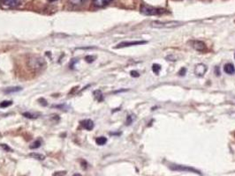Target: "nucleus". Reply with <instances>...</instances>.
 I'll return each mask as SVG.
<instances>
[{
	"label": "nucleus",
	"mask_w": 235,
	"mask_h": 176,
	"mask_svg": "<svg viewBox=\"0 0 235 176\" xmlns=\"http://www.w3.org/2000/svg\"><path fill=\"white\" fill-rule=\"evenodd\" d=\"M12 104V101L11 100H4L0 103V108H8Z\"/></svg>",
	"instance_id": "nucleus-17"
},
{
	"label": "nucleus",
	"mask_w": 235,
	"mask_h": 176,
	"mask_svg": "<svg viewBox=\"0 0 235 176\" xmlns=\"http://www.w3.org/2000/svg\"><path fill=\"white\" fill-rule=\"evenodd\" d=\"M1 147H2L4 151H9V152L11 151V149L8 145H4V144H2V145H1Z\"/></svg>",
	"instance_id": "nucleus-26"
},
{
	"label": "nucleus",
	"mask_w": 235,
	"mask_h": 176,
	"mask_svg": "<svg viewBox=\"0 0 235 176\" xmlns=\"http://www.w3.org/2000/svg\"><path fill=\"white\" fill-rule=\"evenodd\" d=\"M181 24L182 23L179 21H166V22L152 21L150 23V26L155 28H174L180 26Z\"/></svg>",
	"instance_id": "nucleus-2"
},
{
	"label": "nucleus",
	"mask_w": 235,
	"mask_h": 176,
	"mask_svg": "<svg viewBox=\"0 0 235 176\" xmlns=\"http://www.w3.org/2000/svg\"><path fill=\"white\" fill-rule=\"evenodd\" d=\"M66 175V171H58V172H55L52 176H65Z\"/></svg>",
	"instance_id": "nucleus-22"
},
{
	"label": "nucleus",
	"mask_w": 235,
	"mask_h": 176,
	"mask_svg": "<svg viewBox=\"0 0 235 176\" xmlns=\"http://www.w3.org/2000/svg\"><path fill=\"white\" fill-rule=\"evenodd\" d=\"M96 143L98 145H103L107 143V138H104V137H99L96 139Z\"/></svg>",
	"instance_id": "nucleus-15"
},
{
	"label": "nucleus",
	"mask_w": 235,
	"mask_h": 176,
	"mask_svg": "<svg viewBox=\"0 0 235 176\" xmlns=\"http://www.w3.org/2000/svg\"><path fill=\"white\" fill-rule=\"evenodd\" d=\"M147 41H123L118 44L115 48H126V47H131V46H137V45H143L146 44Z\"/></svg>",
	"instance_id": "nucleus-5"
},
{
	"label": "nucleus",
	"mask_w": 235,
	"mask_h": 176,
	"mask_svg": "<svg viewBox=\"0 0 235 176\" xmlns=\"http://www.w3.org/2000/svg\"><path fill=\"white\" fill-rule=\"evenodd\" d=\"M70 2L74 5H80L82 4L84 2H86V0H70Z\"/></svg>",
	"instance_id": "nucleus-20"
},
{
	"label": "nucleus",
	"mask_w": 235,
	"mask_h": 176,
	"mask_svg": "<svg viewBox=\"0 0 235 176\" xmlns=\"http://www.w3.org/2000/svg\"><path fill=\"white\" fill-rule=\"evenodd\" d=\"M152 71L153 72L156 74V75H158L160 71H161V65L160 64H157V63H154L152 65Z\"/></svg>",
	"instance_id": "nucleus-16"
},
{
	"label": "nucleus",
	"mask_w": 235,
	"mask_h": 176,
	"mask_svg": "<svg viewBox=\"0 0 235 176\" xmlns=\"http://www.w3.org/2000/svg\"><path fill=\"white\" fill-rule=\"evenodd\" d=\"M133 115H127V118H126V125H130L132 123H133Z\"/></svg>",
	"instance_id": "nucleus-23"
},
{
	"label": "nucleus",
	"mask_w": 235,
	"mask_h": 176,
	"mask_svg": "<svg viewBox=\"0 0 235 176\" xmlns=\"http://www.w3.org/2000/svg\"><path fill=\"white\" fill-rule=\"evenodd\" d=\"M95 59H96V56H87L85 57V60L87 63H92V62H94Z\"/></svg>",
	"instance_id": "nucleus-21"
},
{
	"label": "nucleus",
	"mask_w": 235,
	"mask_h": 176,
	"mask_svg": "<svg viewBox=\"0 0 235 176\" xmlns=\"http://www.w3.org/2000/svg\"><path fill=\"white\" fill-rule=\"evenodd\" d=\"M93 4L96 7H103L105 5H107L108 4H110L112 0H92Z\"/></svg>",
	"instance_id": "nucleus-11"
},
{
	"label": "nucleus",
	"mask_w": 235,
	"mask_h": 176,
	"mask_svg": "<svg viewBox=\"0 0 235 176\" xmlns=\"http://www.w3.org/2000/svg\"><path fill=\"white\" fill-rule=\"evenodd\" d=\"M28 157L30 158H33L34 160H43L45 159V156L41 154V153H37V152H31L28 154Z\"/></svg>",
	"instance_id": "nucleus-12"
},
{
	"label": "nucleus",
	"mask_w": 235,
	"mask_h": 176,
	"mask_svg": "<svg viewBox=\"0 0 235 176\" xmlns=\"http://www.w3.org/2000/svg\"><path fill=\"white\" fill-rule=\"evenodd\" d=\"M189 44L191 45V47L193 48H195V50L199 51V52H205L207 50V46L206 44L202 41H198V40H191L189 41Z\"/></svg>",
	"instance_id": "nucleus-3"
},
{
	"label": "nucleus",
	"mask_w": 235,
	"mask_h": 176,
	"mask_svg": "<svg viewBox=\"0 0 235 176\" xmlns=\"http://www.w3.org/2000/svg\"><path fill=\"white\" fill-rule=\"evenodd\" d=\"M77 62H78V60H77V59H73V62H72V63L70 64V67L73 69V66H74V63H77Z\"/></svg>",
	"instance_id": "nucleus-27"
},
{
	"label": "nucleus",
	"mask_w": 235,
	"mask_h": 176,
	"mask_svg": "<svg viewBox=\"0 0 235 176\" xmlns=\"http://www.w3.org/2000/svg\"><path fill=\"white\" fill-rule=\"evenodd\" d=\"M45 63H44V60L39 56H33V58L30 59L29 61V65L32 67V68H34V69H40L42 68V65H44Z\"/></svg>",
	"instance_id": "nucleus-4"
},
{
	"label": "nucleus",
	"mask_w": 235,
	"mask_h": 176,
	"mask_svg": "<svg viewBox=\"0 0 235 176\" xmlns=\"http://www.w3.org/2000/svg\"><path fill=\"white\" fill-rule=\"evenodd\" d=\"M130 75H131L133 78H138V77L140 76L139 72H138V71H132L130 72Z\"/></svg>",
	"instance_id": "nucleus-24"
},
{
	"label": "nucleus",
	"mask_w": 235,
	"mask_h": 176,
	"mask_svg": "<svg viewBox=\"0 0 235 176\" xmlns=\"http://www.w3.org/2000/svg\"><path fill=\"white\" fill-rule=\"evenodd\" d=\"M207 71H208V67L203 63H198L195 67V74L196 77H199V78L203 77Z\"/></svg>",
	"instance_id": "nucleus-6"
},
{
	"label": "nucleus",
	"mask_w": 235,
	"mask_h": 176,
	"mask_svg": "<svg viewBox=\"0 0 235 176\" xmlns=\"http://www.w3.org/2000/svg\"><path fill=\"white\" fill-rule=\"evenodd\" d=\"M234 57H235V54H234Z\"/></svg>",
	"instance_id": "nucleus-30"
},
{
	"label": "nucleus",
	"mask_w": 235,
	"mask_h": 176,
	"mask_svg": "<svg viewBox=\"0 0 235 176\" xmlns=\"http://www.w3.org/2000/svg\"><path fill=\"white\" fill-rule=\"evenodd\" d=\"M229 101H230L231 103H233V104H235V97H233V98H231V99L229 100Z\"/></svg>",
	"instance_id": "nucleus-28"
},
{
	"label": "nucleus",
	"mask_w": 235,
	"mask_h": 176,
	"mask_svg": "<svg viewBox=\"0 0 235 176\" xmlns=\"http://www.w3.org/2000/svg\"><path fill=\"white\" fill-rule=\"evenodd\" d=\"M73 176H81V175H80V174H75V175H73Z\"/></svg>",
	"instance_id": "nucleus-29"
},
{
	"label": "nucleus",
	"mask_w": 235,
	"mask_h": 176,
	"mask_svg": "<svg viewBox=\"0 0 235 176\" xmlns=\"http://www.w3.org/2000/svg\"><path fill=\"white\" fill-rule=\"evenodd\" d=\"M21 90V87L19 86H15V87H8L6 88L5 90H4V93H16V92H19Z\"/></svg>",
	"instance_id": "nucleus-14"
},
{
	"label": "nucleus",
	"mask_w": 235,
	"mask_h": 176,
	"mask_svg": "<svg viewBox=\"0 0 235 176\" xmlns=\"http://www.w3.org/2000/svg\"><path fill=\"white\" fill-rule=\"evenodd\" d=\"M1 2L6 7H15L19 4V0H1Z\"/></svg>",
	"instance_id": "nucleus-10"
},
{
	"label": "nucleus",
	"mask_w": 235,
	"mask_h": 176,
	"mask_svg": "<svg viewBox=\"0 0 235 176\" xmlns=\"http://www.w3.org/2000/svg\"><path fill=\"white\" fill-rule=\"evenodd\" d=\"M41 145H42L41 141L40 140H36L30 145V149H37V148H39L41 146Z\"/></svg>",
	"instance_id": "nucleus-18"
},
{
	"label": "nucleus",
	"mask_w": 235,
	"mask_h": 176,
	"mask_svg": "<svg viewBox=\"0 0 235 176\" xmlns=\"http://www.w3.org/2000/svg\"><path fill=\"white\" fill-rule=\"evenodd\" d=\"M80 124L87 130H92L94 129V126H95L94 122L92 120H90V119H86V120L81 121L80 122Z\"/></svg>",
	"instance_id": "nucleus-8"
},
{
	"label": "nucleus",
	"mask_w": 235,
	"mask_h": 176,
	"mask_svg": "<svg viewBox=\"0 0 235 176\" xmlns=\"http://www.w3.org/2000/svg\"><path fill=\"white\" fill-rule=\"evenodd\" d=\"M186 73H187V69H186L185 67L181 68V69H180V71H179V75H180V76H184Z\"/></svg>",
	"instance_id": "nucleus-25"
},
{
	"label": "nucleus",
	"mask_w": 235,
	"mask_h": 176,
	"mask_svg": "<svg viewBox=\"0 0 235 176\" xmlns=\"http://www.w3.org/2000/svg\"><path fill=\"white\" fill-rule=\"evenodd\" d=\"M141 12L144 15L153 16V15H160V14L165 13V10L162 9V8H156L153 6L144 4V5H142V7H141Z\"/></svg>",
	"instance_id": "nucleus-1"
},
{
	"label": "nucleus",
	"mask_w": 235,
	"mask_h": 176,
	"mask_svg": "<svg viewBox=\"0 0 235 176\" xmlns=\"http://www.w3.org/2000/svg\"><path fill=\"white\" fill-rule=\"evenodd\" d=\"M22 115L25 116L26 118H29V119H35V118H37V116H36L35 115H33V114H31V113H29V112L23 113Z\"/></svg>",
	"instance_id": "nucleus-19"
},
{
	"label": "nucleus",
	"mask_w": 235,
	"mask_h": 176,
	"mask_svg": "<svg viewBox=\"0 0 235 176\" xmlns=\"http://www.w3.org/2000/svg\"><path fill=\"white\" fill-rule=\"evenodd\" d=\"M224 71L226 73V74H229V75H234L235 74V67L234 65L231 63H226L225 66H224Z\"/></svg>",
	"instance_id": "nucleus-9"
},
{
	"label": "nucleus",
	"mask_w": 235,
	"mask_h": 176,
	"mask_svg": "<svg viewBox=\"0 0 235 176\" xmlns=\"http://www.w3.org/2000/svg\"><path fill=\"white\" fill-rule=\"evenodd\" d=\"M93 94H94L96 100H98L99 102H101V101L103 100V93H102V92H101L100 90H96V91H95Z\"/></svg>",
	"instance_id": "nucleus-13"
},
{
	"label": "nucleus",
	"mask_w": 235,
	"mask_h": 176,
	"mask_svg": "<svg viewBox=\"0 0 235 176\" xmlns=\"http://www.w3.org/2000/svg\"><path fill=\"white\" fill-rule=\"evenodd\" d=\"M171 169L172 170H175V171H187V172H194L195 174H200L199 171H197L196 169H194L192 167H185V166H180V165H172L171 167Z\"/></svg>",
	"instance_id": "nucleus-7"
}]
</instances>
